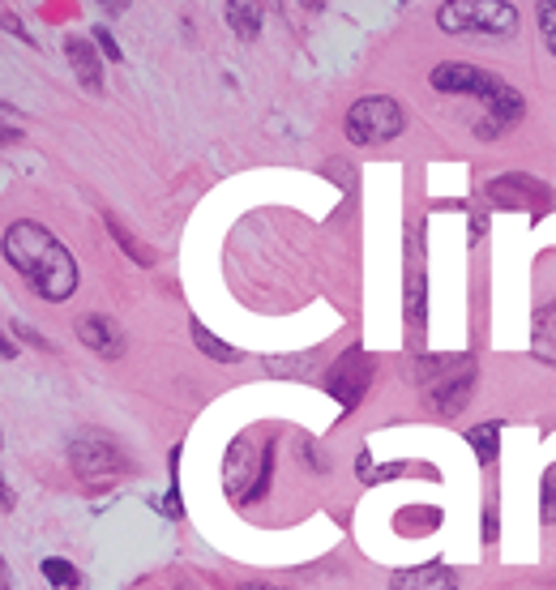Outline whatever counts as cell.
<instances>
[{"label": "cell", "instance_id": "6da1fadb", "mask_svg": "<svg viewBox=\"0 0 556 590\" xmlns=\"http://www.w3.org/2000/svg\"><path fill=\"white\" fill-rule=\"evenodd\" d=\"M4 261L30 282L34 296L43 300H69L78 291V261L56 240L48 227L13 223L4 231Z\"/></svg>", "mask_w": 556, "mask_h": 590}, {"label": "cell", "instance_id": "7a4b0ae2", "mask_svg": "<svg viewBox=\"0 0 556 590\" xmlns=\"http://www.w3.org/2000/svg\"><path fill=\"white\" fill-rule=\"evenodd\" d=\"M433 86L441 94H475L484 99V120H479V138H500L514 120H523V94L514 86H505L497 73L479 69V64H463V60H445L433 69Z\"/></svg>", "mask_w": 556, "mask_h": 590}, {"label": "cell", "instance_id": "3957f363", "mask_svg": "<svg viewBox=\"0 0 556 590\" xmlns=\"http://www.w3.org/2000/svg\"><path fill=\"white\" fill-rule=\"evenodd\" d=\"M416 386L424 390L433 411L463 416L475 390V356H467V351H454V356H419Z\"/></svg>", "mask_w": 556, "mask_h": 590}, {"label": "cell", "instance_id": "277c9868", "mask_svg": "<svg viewBox=\"0 0 556 590\" xmlns=\"http://www.w3.org/2000/svg\"><path fill=\"white\" fill-rule=\"evenodd\" d=\"M270 471H275V437H266L261 450H252V437H240L222 458V488L236 506H249L257 497H266Z\"/></svg>", "mask_w": 556, "mask_h": 590}, {"label": "cell", "instance_id": "5b68a950", "mask_svg": "<svg viewBox=\"0 0 556 590\" xmlns=\"http://www.w3.org/2000/svg\"><path fill=\"white\" fill-rule=\"evenodd\" d=\"M69 467H73V476L82 479L86 488H111L120 476H129V458L125 450L111 441L108 432H78L73 441H69Z\"/></svg>", "mask_w": 556, "mask_h": 590}, {"label": "cell", "instance_id": "8992f818", "mask_svg": "<svg viewBox=\"0 0 556 590\" xmlns=\"http://www.w3.org/2000/svg\"><path fill=\"white\" fill-rule=\"evenodd\" d=\"M437 22L445 34H509L518 27V9L509 0H445L437 9Z\"/></svg>", "mask_w": 556, "mask_h": 590}, {"label": "cell", "instance_id": "52a82bcc", "mask_svg": "<svg viewBox=\"0 0 556 590\" xmlns=\"http://www.w3.org/2000/svg\"><path fill=\"white\" fill-rule=\"evenodd\" d=\"M342 129H347L351 146H381V141H394L403 133V108L386 94H368V99H356L347 108Z\"/></svg>", "mask_w": 556, "mask_h": 590}, {"label": "cell", "instance_id": "ba28073f", "mask_svg": "<svg viewBox=\"0 0 556 590\" xmlns=\"http://www.w3.org/2000/svg\"><path fill=\"white\" fill-rule=\"evenodd\" d=\"M373 386V360L364 347H347L330 368H326V393L342 411H356L364 402V393Z\"/></svg>", "mask_w": 556, "mask_h": 590}, {"label": "cell", "instance_id": "9c48e42d", "mask_svg": "<svg viewBox=\"0 0 556 590\" xmlns=\"http://www.w3.org/2000/svg\"><path fill=\"white\" fill-rule=\"evenodd\" d=\"M484 197H488L497 210H530V214H548V210H553L548 184L535 180V176H523V171H509V176L488 180Z\"/></svg>", "mask_w": 556, "mask_h": 590}, {"label": "cell", "instance_id": "30bf717a", "mask_svg": "<svg viewBox=\"0 0 556 590\" xmlns=\"http://www.w3.org/2000/svg\"><path fill=\"white\" fill-rule=\"evenodd\" d=\"M389 590H463V578L449 564H419L389 578Z\"/></svg>", "mask_w": 556, "mask_h": 590}, {"label": "cell", "instance_id": "8fae6325", "mask_svg": "<svg viewBox=\"0 0 556 590\" xmlns=\"http://www.w3.org/2000/svg\"><path fill=\"white\" fill-rule=\"evenodd\" d=\"M78 338H82L90 351H99L103 360L125 356V338H120V330L111 326L108 317H99V312H90V317H82V321H78Z\"/></svg>", "mask_w": 556, "mask_h": 590}, {"label": "cell", "instance_id": "7c38bea8", "mask_svg": "<svg viewBox=\"0 0 556 590\" xmlns=\"http://www.w3.org/2000/svg\"><path fill=\"white\" fill-rule=\"evenodd\" d=\"M64 57H69V64H73V73H78V82L86 86V90H103V64H99V52H95V43H86L82 34H69L64 39Z\"/></svg>", "mask_w": 556, "mask_h": 590}, {"label": "cell", "instance_id": "4fadbf2b", "mask_svg": "<svg viewBox=\"0 0 556 590\" xmlns=\"http://www.w3.org/2000/svg\"><path fill=\"white\" fill-rule=\"evenodd\" d=\"M530 356L556 368V300L530 317Z\"/></svg>", "mask_w": 556, "mask_h": 590}, {"label": "cell", "instance_id": "5bb4252c", "mask_svg": "<svg viewBox=\"0 0 556 590\" xmlns=\"http://www.w3.org/2000/svg\"><path fill=\"white\" fill-rule=\"evenodd\" d=\"M467 441H471L475 458H479V467H493V458H497V446H500V423L488 420V423H475L467 428Z\"/></svg>", "mask_w": 556, "mask_h": 590}, {"label": "cell", "instance_id": "9a60e30c", "mask_svg": "<svg viewBox=\"0 0 556 590\" xmlns=\"http://www.w3.org/2000/svg\"><path fill=\"white\" fill-rule=\"evenodd\" d=\"M222 9H227V22H231V30L240 39H257V30H261V9L257 4H249V0H227Z\"/></svg>", "mask_w": 556, "mask_h": 590}, {"label": "cell", "instance_id": "2e32d148", "mask_svg": "<svg viewBox=\"0 0 556 590\" xmlns=\"http://www.w3.org/2000/svg\"><path fill=\"white\" fill-rule=\"evenodd\" d=\"M193 342L210 356V360H219V364H240L245 360V351H236V347H227L222 338H215L201 321H193Z\"/></svg>", "mask_w": 556, "mask_h": 590}, {"label": "cell", "instance_id": "e0dca14e", "mask_svg": "<svg viewBox=\"0 0 556 590\" xmlns=\"http://www.w3.org/2000/svg\"><path fill=\"white\" fill-rule=\"evenodd\" d=\"M39 569H43V578H48L56 590H78V587H82V573H78V569H73L69 561H60V557H48V561L39 564Z\"/></svg>", "mask_w": 556, "mask_h": 590}, {"label": "cell", "instance_id": "ac0fdd59", "mask_svg": "<svg viewBox=\"0 0 556 590\" xmlns=\"http://www.w3.org/2000/svg\"><path fill=\"white\" fill-rule=\"evenodd\" d=\"M424 291H428V279L411 270V279H407V321L411 326H424Z\"/></svg>", "mask_w": 556, "mask_h": 590}, {"label": "cell", "instance_id": "d6986e66", "mask_svg": "<svg viewBox=\"0 0 556 590\" xmlns=\"http://www.w3.org/2000/svg\"><path fill=\"white\" fill-rule=\"evenodd\" d=\"M108 231L116 236V244H120V249H125L129 257H133L138 266H150V261H155V253H146V244H138V240H133V236H129L125 227L116 223V219H108Z\"/></svg>", "mask_w": 556, "mask_h": 590}, {"label": "cell", "instance_id": "ffe728a7", "mask_svg": "<svg viewBox=\"0 0 556 590\" xmlns=\"http://www.w3.org/2000/svg\"><path fill=\"white\" fill-rule=\"evenodd\" d=\"M539 30H544L548 52L556 57V0H544V4H539Z\"/></svg>", "mask_w": 556, "mask_h": 590}, {"label": "cell", "instance_id": "44dd1931", "mask_svg": "<svg viewBox=\"0 0 556 590\" xmlns=\"http://www.w3.org/2000/svg\"><path fill=\"white\" fill-rule=\"evenodd\" d=\"M539 488H544V509H539V513H544V522H556V462L544 471V483H539Z\"/></svg>", "mask_w": 556, "mask_h": 590}, {"label": "cell", "instance_id": "7402d4cb", "mask_svg": "<svg viewBox=\"0 0 556 590\" xmlns=\"http://www.w3.org/2000/svg\"><path fill=\"white\" fill-rule=\"evenodd\" d=\"M308 364H312L308 356H300V360H266V368H270V372H291V377L308 372Z\"/></svg>", "mask_w": 556, "mask_h": 590}, {"label": "cell", "instance_id": "603a6c76", "mask_svg": "<svg viewBox=\"0 0 556 590\" xmlns=\"http://www.w3.org/2000/svg\"><path fill=\"white\" fill-rule=\"evenodd\" d=\"M95 43H99V48H103V57H111V60H120V43H111V34L103 27L95 30Z\"/></svg>", "mask_w": 556, "mask_h": 590}, {"label": "cell", "instance_id": "cb8c5ba5", "mask_svg": "<svg viewBox=\"0 0 556 590\" xmlns=\"http://www.w3.org/2000/svg\"><path fill=\"white\" fill-rule=\"evenodd\" d=\"M493 534H497V513L484 509V539H493Z\"/></svg>", "mask_w": 556, "mask_h": 590}, {"label": "cell", "instance_id": "d4e9b609", "mask_svg": "<svg viewBox=\"0 0 556 590\" xmlns=\"http://www.w3.org/2000/svg\"><path fill=\"white\" fill-rule=\"evenodd\" d=\"M240 590H275V587H266V582H252V587H240Z\"/></svg>", "mask_w": 556, "mask_h": 590}]
</instances>
